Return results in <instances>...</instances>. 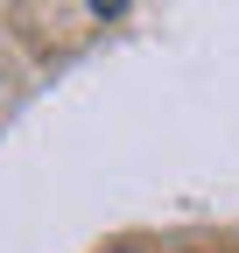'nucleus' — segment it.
I'll return each mask as SVG.
<instances>
[{"instance_id": "f257e3e1", "label": "nucleus", "mask_w": 239, "mask_h": 253, "mask_svg": "<svg viewBox=\"0 0 239 253\" xmlns=\"http://www.w3.org/2000/svg\"><path fill=\"white\" fill-rule=\"evenodd\" d=\"M84 7H92V14H106V21H113V14H127V0H84Z\"/></svg>"}]
</instances>
